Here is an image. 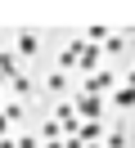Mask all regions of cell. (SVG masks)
Here are the masks:
<instances>
[{
	"instance_id": "cell-1",
	"label": "cell",
	"mask_w": 135,
	"mask_h": 148,
	"mask_svg": "<svg viewBox=\"0 0 135 148\" xmlns=\"http://www.w3.org/2000/svg\"><path fill=\"white\" fill-rule=\"evenodd\" d=\"M104 90H113V72H95V76L86 81V94H90V99H99Z\"/></svg>"
},
{
	"instance_id": "cell-2",
	"label": "cell",
	"mask_w": 135,
	"mask_h": 148,
	"mask_svg": "<svg viewBox=\"0 0 135 148\" xmlns=\"http://www.w3.org/2000/svg\"><path fill=\"white\" fill-rule=\"evenodd\" d=\"M14 40H18V54H27V58H32L36 49H41V40H36V32H18Z\"/></svg>"
},
{
	"instance_id": "cell-3",
	"label": "cell",
	"mask_w": 135,
	"mask_h": 148,
	"mask_svg": "<svg viewBox=\"0 0 135 148\" xmlns=\"http://www.w3.org/2000/svg\"><path fill=\"white\" fill-rule=\"evenodd\" d=\"M77 112H81V117H86V121H95V117H99V99H90V94H81V103H77Z\"/></svg>"
},
{
	"instance_id": "cell-4",
	"label": "cell",
	"mask_w": 135,
	"mask_h": 148,
	"mask_svg": "<svg viewBox=\"0 0 135 148\" xmlns=\"http://www.w3.org/2000/svg\"><path fill=\"white\" fill-rule=\"evenodd\" d=\"M45 90H50V94H68V76H63V72L45 76Z\"/></svg>"
},
{
	"instance_id": "cell-5",
	"label": "cell",
	"mask_w": 135,
	"mask_h": 148,
	"mask_svg": "<svg viewBox=\"0 0 135 148\" xmlns=\"http://www.w3.org/2000/svg\"><path fill=\"white\" fill-rule=\"evenodd\" d=\"M14 94H18V99H32V94H36V85L27 81V76H14Z\"/></svg>"
},
{
	"instance_id": "cell-6",
	"label": "cell",
	"mask_w": 135,
	"mask_h": 148,
	"mask_svg": "<svg viewBox=\"0 0 135 148\" xmlns=\"http://www.w3.org/2000/svg\"><path fill=\"white\" fill-rule=\"evenodd\" d=\"M113 103H117V108H135V90H131V85H126V90H117Z\"/></svg>"
},
{
	"instance_id": "cell-7",
	"label": "cell",
	"mask_w": 135,
	"mask_h": 148,
	"mask_svg": "<svg viewBox=\"0 0 135 148\" xmlns=\"http://www.w3.org/2000/svg\"><path fill=\"white\" fill-rule=\"evenodd\" d=\"M104 49H108V54H122V49H126V36H108Z\"/></svg>"
},
{
	"instance_id": "cell-8",
	"label": "cell",
	"mask_w": 135,
	"mask_h": 148,
	"mask_svg": "<svg viewBox=\"0 0 135 148\" xmlns=\"http://www.w3.org/2000/svg\"><path fill=\"white\" fill-rule=\"evenodd\" d=\"M18 148H41V139H36V135H23V139H18Z\"/></svg>"
},
{
	"instance_id": "cell-9",
	"label": "cell",
	"mask_w": 135,
	"mask_h": 148,
	"mask_svg": "<svg viewBox=\"0 0 135 148\" xmlns=\"http://www.w3.org/2000/svg\"><path fill=\"white\" fill-rule=\"evenodd\" d=\"M5 126H9V117H5V112H0V139H5Z\"/></svg>"
},
{
	"instance_id": "cell-10",
	"label": "cell",
	"mask_w": 135,
	"mask_h": 148,
	"mask_svg": "<svg viewBox=\"0 0 135 148\" xmlns=\"http://www.w3.org/2000/svg\"><path fill=\"white\" fill-rule=\"evenodd\" d=\"M45 148H63V139H45Z\"/></svg>"
},
{
	"instance_id": "cell-11",
	"label": "cell",
	"mask_w": 135,
	"mask_h": 148,
	"mask_svg": "<svg viewBox=\"0 0 135 148\" xmlns=\"http://www.w3.org/2000/svg\"><path fill=\"white\" fill-rule=\"evenodd\" d=\"M126 81H131V90H135V72H131V76H126Z\"/></svg>"
},
{
	"instance_id": "cell-12",
	"label": "cell",
	"mask_w": 135,
	"mask_h": 148,
	"mask_svg": "<svg viewBox=\"0 0 135 148\" xmlns=\"http://www.w3.org/2000/svg\"><path fill=\"white\" fill-rule=\"evenodd\" d=\"M86 148H99V144H86Z\"/></svg>"
}]
</instances>
